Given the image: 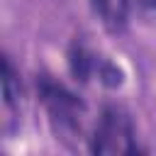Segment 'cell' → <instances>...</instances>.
Listing matches in <instances>:
<instances>
[{
    "label": "cell",
    "mask_w": 156,
    "mask_h": 156,
    "mask_svg": "<svg viewBox=\"0 0 156 156\" xmlns=\"http://www.w3.org/2000/svg\"><path fill=\"white\" fill-rule=\"evenodd\" d=\"M2 98L7 105H15L20 98V78L15 76V68L7 56H2Z\"/></svg>",
    "instance_id": "5"
},
{
    "label": "cell",
    "mask_w": 156,
    "mask_h": 156,
    "mask_svg": "<svg viewBox=\"0 0 156 156\" xmlns=\"http://www.w3.org/2000/svg\"><path fill=\"white\" fill-rule=\"evenodd\" d=\"M37 90H39V100L44 102L46 112H49V122L56 132V136L61 139H71L80 134V124H83V102L58 80H54L51 76H39L37 80Z\"/></svg>",
    "instance_id": "1"
},
{
    "label": "cell",
    "mask_w": 156,
    "mask_h": 156,
    "mask_svg": "<svg viewBox=\"0 0 156 156\" xmlns=\"http://www.w3.org/2000/svg\"><path fill=\"white\" fill-rule=\"evenodd\" d=\"M95 73H98V80L105 83L107 88H117V85H122V78H124L122 71H119L112 61H107V58H98Z\"/></svg>",
    "instance_id": "6"
},
{
    "label": "cell",
    "mask_w": 156,
    "mask_h": 156,
    "mask_svg": "<svg viewBox=\"0 0 156 156\" xmlns=\"http://www.w3.org/2000/svg\"><path fill=\"white\" fill-rule=\"evenodd\" d=\"M129 5H132V0H93L95 12L100 15L102 24L110 32H122L127 27Z\"/></svg>",
    "instance_id": "3"
},
{
    "label": "cell",
    "mask_w": 156,
    "mask_h": 156,
    "mask_svg": "<svg viewBox=\"0 0 156 156\" xmlns=\"http://www.w3.org/2000/svg\"><path fill=\"white\" fill-rule=\"evenodd\" d=\"M95 66H98V56H93L83 41H73L71 49H68V68H71V76L80 83H85L93 73H95Z\"/></svg>",
    "instance_id": "4"
},
{
    "label": "cell",
    "mask_w": 156,
    "mask_h": 156,
    "mask_svg": "<svg viewBox=\"0 0 156 156\" xmlns=\"http://www.w3.org/2000/svg\"><path fill=\"white\" fill-rule=\"evenodd\" d=\"M90 151L98 156H122V154H136L134 129L132 119L119 107H105L93 136H90Z\"/></svg>",
    "instance_id": "2"
}]
</instances>
